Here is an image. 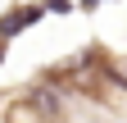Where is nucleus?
Segmentation results:
<instances>
[{"label":"nucleus","mask_w":127,"mask_h":123,"mask_svg":"<svg viewBox=\"0 0 127 123\" xmlns=\"http://www.w3.org/2000/svg\"><path fill=\"white\" fill-rule=\"evenodd\" d=\"M32 18H36V9H18V14H9V18L0 23V37H9V32H18V27H23V23H32Z\"/></svg>","instance_id":"obj_3"},{"label":"nucleus","mask_w":127,"mask_h":123,"mask_svg":"<svg viewBox=\"0 0 127 123\" xmlns=\"http://www.w3.org/2000/svg\"><path fill=\"white\" fill-rule=\"evenodd\" d=\"M9 123H55V119H45V114H36V110H32V105H14V110H9Z\"/></svg>","instance_id":"obj_2"},{"label":"nucleus","mask_w":127,"mask_h":123,"mask_svg":"<svg viewBox=\"0 0 127 123\" xmlns=\"http://www.w3.org/2000/svg\"><path fill=\"white\" fill-rule=\"evenodd\" d=\"M23 105H32L36 114H45V119H55V123H59V100H55V91H45V87H32L27 96H23Z\"/></svg>","instance_id":"obj_1"}]
</instances>
